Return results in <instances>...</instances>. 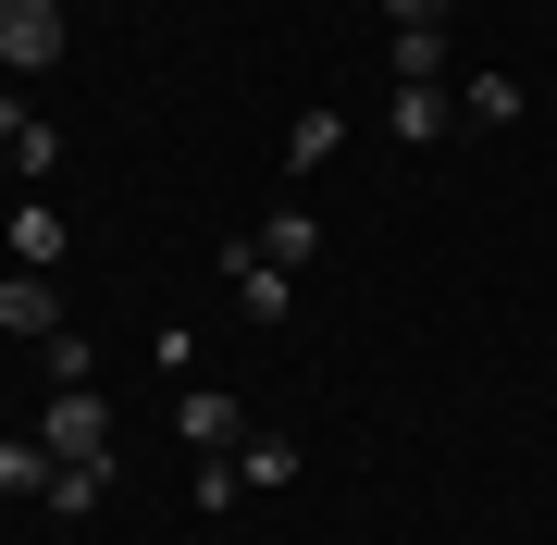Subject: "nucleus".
Returning a JSON list of instances; mask_svg holds the SVG:
<instances>
[{"label": "nucleus", "mask_w": 557, "mask_h": 545, "mask_svg": "<svg viewBox=\"0 0 557 545\" xmlns=\"http://www.w3.org/2000/svg\"><path fill=\"white\" fill-rule=\"evenodd\" d=\"M38 446H50V459H112V397H100V384H50Z\"/></svg>", "instance_id": "obj_1"}, {"label": "nucleus", "mask_w": 557, "mask_h": 545, "mask_svg": "<svg viewBox=\"0 0 557 545\" xmlns=\"http://www.w3.org/2000/svg\"><path fill=\"white\" fill-rule=\"evenodd\" d=\"M0 62L13 75H50L62 62V0H0Z\"/></svg>", "instance_id": "obj_2"}, {"label": "nucleus", "mask_w": 557, "mask_h": 545, "mask_svg": "<svg viewBox=\"0 0 557 545\" xmlns=\"http://www.w3.org/2000/svg\"><path fill=\"white\" fill-rule=\"evenodd\" d=\"M174 434H186V446H199V459H236V446H248V409H236V397H223V384H199V397H186V409H174Z\"/></svg>", "instance_id": "obj_3"}, {"label": "nucleus", "mask_w": 557, "mask_h": 545, "mask_svg": "<svg viewBox=\"0 0 557 545\" xmlns=\"http://www.w3.org/2000/svg\"><path fill=\"white\" fill-rule=\"evenodd\" d=\"M223 285H236V310H248V323H285V273L273 261H260V248L236 236V248H223Z\"/></svg>", "instance_id": "obj_4"}, {"label": "nucleus", "mask_w": 557, "mask_h": 545, "mask_svg": "<svg viewBox=\"0 0 557 545\" xmlns=\"http://www.w3.org/2000/svg\"><path fill=\"white\" fill-rule=\"evenodd\" d=\"M0 335H62V298H50V273H0Z\"/></svg>", "instance_id": "obj_5"}, {"label": "nucleus", "mask_w": 557, "mask_h": 545, "mask_svg": "<svg viewBox=\"0 0 557 545\" xmlns=\"http://www.w3.org/2000/svg\"><path fill=\"white\" fill-rule=\"evenodd\" d=\"M260 261H273V273H298V261H322V211H298V199H285L273 223H260Z\"/></svg>", "instance_id": "obj_6"}, {"label": "nucleus", "mask_w": 557, "mask_h": 545, "mask_svg": "<svg viewBox=\"0 0 557 545\" xmlns=\"http://www.w3.org/2000/svg\"><path fill=\"white\" fill-rule=\"evenodd\" d=\"M335 149H347V112H298V124H285V174H322V162H335Z\"/></svg>", "instance_id": "obj_7"}, {"label": "nucleus", "mask_w": 557, "mask_h": 545, "mask_svg": "<svg viewBox=\"0 0 557 545\" xmlns=\"http://www.w3.org/2000/svg\"><path fill=\"white\" fill-rule=\"evenodd\" d=\"M0 137H13V174H62V137H50V112L0 100Z\"/></svg>", "instance_id": "obj_8"}, {"label": "nucleus", "mask_w": 557, "mask_h": 545, "mask_svg": "<svg viewBox=\"0 0 557 545\" xmlns=\"http://www.w3.org/2000/svg\"><path fill=\"white\" fill-rule=\"evenodd\" d=\"M100 496H112V459H62L50 471V508H62V521H87Z\"/></svg>", "instance_id": "obj_9"}, {"label": "nucleus", "mask_w": 557, "mask_h": 545, "mask_svg": "<svg viewBox=\"0 0 557 545\" xmlns=\"http://www.w3.org/2000/svg\"><path fill=\"white\" fill-rule=\"evenodd\" d=\"M384 124H397L409 149H434V137H446V87H397V100H384Z\"/></svg>", "instance_id": "obj_10"}, {"label": "nucleus", "mask_w": 557, "mask_h": 545, "mask_svg": "<svg viewBox=\"0 0 557 545\" xmlns=\"http://www.w3.org/2000/svg\"><path fill=\"white\" fill-rule=\"evenodd\" d=\"M397 87H446V25H397Z\"/></svg>", "instance_id": "obj_11"}, {"label": "nucleus", "mask_w": 557, "mask_h": 545, "mask_svg": "<svg viewBox=\"0 0 557 545\" xmlns=\"http://www.w3.org/2000/svg\"><path fill=\"white\" fill-rule=\"evenodd\" d=\"M50 471H62V459H50L38 434H13V446H0V496H50Z\"/></svg>", "instance_id": "obj_12"}, {"label": "nucleus", "mask_w": 557, "mask_h": 545, "mask_svg": "<svg viewBox=\"0 0 557 545\" xmlns=\"http://www.w3.org/2000/svg\"><path fill=\"white\" fill-rule=\"evenodd\" d=\"M13 261H25V273L62 261V211H50V199H25V211H13Z\"/></svg>", "instance_id": "obj_13"}, {"label": "nucleus", "mask_w": 557, "mask_h": 545, "mask_svg": "<svg viewBox=\"0 0 557 545\" xmlns=\"http://www.w3.org/2000/svg\"><path fill=\"white\" fill-rule=\"evenodd\" d=\"M236 471H248V484H260V496H273V484H298V471H310V459H298V446H285V434H260V446H236Z\"/></svg>", "instance_id": "obj_14"}, {"label": "nucleus", "mask_w": 557, "mask_h": 545, "mask_svg": "<svg viewBox=\"0 0 557 545\" xmlns=\"http://www.w3.org/2000/svg\"><path fill=\"white\" fill-rule=\"evenodd\" d=\"M458 100H471V124H520V75H471Z\"/></svg>", "instance_id": "obj_15"}, {"label": "nucleus", "mask_w": 557, "mask_h": 545, "mask_svg": "<svg viewBox=\"0 0 557 545\" xmlns=\"http://www.w3.org/2000/svg\"><path fill=\"white\" fill-rule=\"evenodd\" d=\"M384 25H446V0H384Z\"/></svg>", "instance_id": "obj_16"}, {"label": "nucleus", "mask_w": 557, "mask_h": 545, "mask_svg": "<svg viewBox=\"0 0 557 545\" xmlns=\"http://www.w3.org/2000/svg\"><path fill=\"white\" fill-rule=\"evenodd\" d=\"M0 174H13V137H0Z\"/></svg>", "instance_id": "obj_17"}]
</instances>
